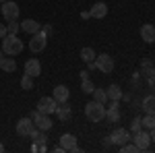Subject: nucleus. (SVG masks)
<instances>
[{
	"mask_svg": "<svg viewBox=\"0 0 155 153\" xmlns=\"http://www.w3.org/2000/svg\"><path fill=\"white\" fill-rule=\"evenodd\" d=\"M2 52L6 54V56H17V54H21L23 52V42L19 39V35H12V33H6V35L2 37Z\"/></svg>",
	"mask_w": 155,
	"mask_h": 153,
	"instance_id": "obj_1",
	"label": "nucleus"
},
{
	"mask_svg": "<svg viewBox=\"0 0 155 153\" xmlns=\"http://www.w3.org/2000/svg\"><path fill=\"white\" fill-rule=\"evenodd\" d=\"M85 116L89 122H101L106 118V104H99L95 99L85 104Z\"/></svg>",
	"mask_w": 155,
	"mask_h": 153,
	"instance_id": "obj_2",
	"label": "nucleus"
},
{
	"mask_svg": "<svg viewBox=\"0 0 155 153\" xmlns=\"http://www.w3.org/2000/svg\"><path fill=\"white\" fill-rule=\"evenodd\" d=\"M0 12H2V19H4V21H17L19 15H21V8H19L17 2L4 0V2L0 4Z\"/></svg>",
	"mask_w": 155,
	"mask_h": 153,
	"instance_id": "obj_3",
	"label": "nucleus"
},
{
	"mask_svg": "<svg viewBox=\"0 0 155 153\" xmlns=\"http://www.w3.org/2000/svg\"><path fill=\"white\" fill-rule=\"evenodd\" d=\"M46 46H48V35H46V33H41V31L33 33V35H31V39H29V50H31L33 54L44 52V50H46Z\"/></svg>",
	"mask_w": 155,
	"mask_h": 153,
	"instance_id": "obj_4",
	"label": "nucleus"
},
{
	"mask_svg": "<svg viewBox=\"0 0 155 153\" xmlns=\"http://www.w3.org/2000/svg\"><path fill=\"white\" fill-rule=\"evenodd\" d=\"M132 143L139 147V151H147L149 145H151V135H149V130L141 128L139 132H134V135H132Z\"/></svg>",
	"mask_w": 155,
	"mask_h": 153,
	"instance_id": "obj_5",
	"label": "nucleus"
},
{
	"mask_svg": "<svg viewBox=\"0 0 155 153\" xmlns=\"http://www.w3.org/2000/svg\"><path fill=\"white\" fill-rule=\"evenodd\" d=\"M95 66L99 68V72L110 75V72L114 71V58L110 54H99V56H95Z\"/></svg>",
	"mask_w": 155,
	"mask_h": 153,
	"instance_id": "obj_6",
	"label": "nucleus"
},
{
	"mask_svg": "<svg viewBox=\"0 0 155 153\" xmlns=\"http://www.w3.org/2000/svg\"><path fill=\"white\" fill-rule=\"evenodd\" d=\"M60 145H62V149H64V151L81 153V147L77 145V137L71 135V132H64V135L60 137Z\"/></svg>",
	"mask_w": 155,
	"mask_h": 153,
	"instance_id": "obj_7",
	"label": "nucleus"
},
{
	"mask_svg": "<svg viewBox=\"0 0 155 153\" xmlns=\"http://www.w3.org/2000/svg\"><path fill=\"white\" fill-rule=\"evenodd\" d=\"M56 108H58V101L54 97H41L37 101V110L41 114H56Z\"/></svg>",
	"mask_w": 155,
	"mask_h": 153,
	"instance_id": "obj_8",
	"label": "nucleus"
},
{
	"mask_svg": "<svg viewBox=\"0 0 155 153\" xmlns=\"http://www.w3.org/2000/svg\"><path fill=\"white\" fill-rule=\"evenodd\" d=\"M110 139H112V143H114L116 147H120V145L128 143L132 137H130V130H128V128H116L112 135H110Z\"/></svg>",
	"mask_w": 155,
	"mask_h": 153,
	"instance_id": "obj_9",
	"label": "nucleus"
},
{
	"mask_svg": "<svg viewBox=\"0 0 155 153\" xmlns=\"http://www.w3.org/2000/svg\"><path fill=\"white\" fill-rule=\"evenodd\" d=\"M33 120L31 118H21V120H17V135L19 137H29L31 135V130H33Z\"/></svg>",
	"mask_w": 155,
	"mask_h": 153,
	"instance_id": "obj_10",
	"label": "nucleus"
},
{
	"mask_svg": "<svg viewBox=\"0 0 155 153\" xmlns=\"http://www.w3.org/2000/svg\"><path fill=\"white\" fill-rule=\"evenodd\" d=\"M52 97H54L58 104H64V101H68V97H71V89H68L66 85H56Z\"/></svg>",
	"mask_w": 155,
	"mask_h": 153,
	"instance_id": "obj_11",
	"label": "nucleus"
},
{
	"mask_svg": "<svg viewBox=\"0 0 155 153\" xmlns=\"http://www.w3.org/2000/svg\"><path fill=\"white\" fill-rule=\"evenodd\" d=\"M25 72L31 75L33 79L39 77V75H41V62H39L37 58H29L27 62H25Z\"/></svg>",
	"mask_w": 155,
	"mask_h": 153,
	"instance_id": "obj_12",
	"label": "nucleus"
},
{
	"mask_svg": "<svg viewBox=\"0 0 155 153\" xmlns=\"http://www.w3.org/2000/svg\"><path fill=\"white\" fill-rule=\"evenodd\" d=\"M141 39L145 44H155V27L151 23H145L141 27Z\"/></svg>",
	"mask_w": 155,
	"mask_h": 153,
	"instance_id": "obj_13",
	"label": "nucleus"
},
{
	"mask_svg": "<svg viewBox=\"0 0 155 153\" xmlns=\"http://www.w3.org/2000/svg\"><path fill=\"white\" fill-rule=\"evenodd\" d=\"M39 29H41V23H37V21H33V19H25V21H21V31L29 33V35L37 33Z\"/></svg>",
	"mask_w": 155,
	"mask_h": 153,
	"instance_id": "obj_14",
	"label": "nucleus"
},
{
	"mask_svg": "<svg viewBox=\"0 0 155 153\" xmlns=\"http://www.w3.org/2000/svg\"><path fill=\"white\" fill-rule=\"evenodd\" d=\"M106 120H110V122H118L120 120L118 101H110V106H106Z\"/></svg>",
	"mask_w": 155,
	"mask_h": 153,
	"instance_id": "obj_15",
	"label": "nucleus"
},
{
	"mask_svg": "<svg viewBox=\"0 0 155 153\" xmlns=\"http://www.w3.org/2000/svg\"><path fill=\"white\" fill-rule=\"evenodd\" d=\"M33 124H35V128L39 130H52V120H50V114H39V116L33 120Z\"/></svg>",
	"mask_w": 155,
	"mask_h": 153,
	"instance_id": "obj_16",
	"label": "nucleus"
},
{
	"mask_svg": "<svg viewBox=\"0 0 155 153\" xmlns=\"http://www.w3.org/2000/svg\"><path fill=\"white\" fill-rule=\"evenodd\" d=\"M89 12H91L93 19H104V17L107 15V4L106 2H95V4L89 8Z\"/></svg>",
	"mask_w": 155,
	"mask_h": 153,
	"instance_id": "obj_17",
	"label": "nucleus"
},
{
	"mask_svg": "<svg viewBox=\"0 0 155 153\" xmlns=\"http://www.w3.org/2000/svg\"><path fill=\"white\" fill-rule=\"evenodd\" d=\"M56 116L60 118V122H66V120H71L72 110H71V106H68V101H64V104H58V108H56Z\"/></svg>",
	"mask_w": 155,
	"mask_h": 153,
	"instance_id": "obj_18",
	"label": "nucleus"
},
{
	"mask_svg": "<svg viewBox=\"0 0 155 153\" xmlns=\"http://www.w3.org/2000/svg\"><path fill=\"white\" fill-rule=\"evenodd\" d=\"M0 71L15 72V71H17V60L12 58V56H4V58H0Z\"/></svg>",
	"mask_w": 155,
	"mask_h": 153,
	"instance_id": "obj_19",
	"label": "nucleus"
},
{
	"mask_svg": "<svg viewBox=\"0 0 155 153\" xmlns=\"http://www.w3.org/2000/svg\"><path fill=\"white\" fill-rule=\"evenodd\" d=\"M106 93H107V101H120L122 99V89H120V85H110L106 89Z\"/></svg>",
	"mask_w": 155,
	"mask_h": 153,
	"instance_id": "obj_20",
	"label": "nucleus"
},
{
	"mask_svg": "<svg viewBox=\"0 0 155 153\" xmlns=\"http://www.w3.org/2000/svg\"><path fill=\"white\" fill-rule=\"evenodd\" d=\"M141 108L145 110V114H153L155 116V93L147 95L143 97V101H141Z\"/></svg>",
	"mask_w": 155,
	"mask_h": 153,
	"instance_id": "obj_21",
	"label": "nucleus"
},
{
	"mask_svg": "<svg viewBox=\"0 0 155 153\" xmlns=\"http://www.w3.org/2000/svg\"><path fill=\"white\" fill-rule=\"evenodd\" d=\"M95 50H93V48H83V50H81V60H83L85 64H89V62H93V60H95Z\"/></svg>",
	"mask_w": 155,
	"mask_h": 153,
	"instance_id": "obj_22",
	"label": "nucleus"
},
{
	"mask_svg": "<svg viewBox=\"0 0 155 153\" xmlns=\"http://www.w3.org/2000/svg\"><path fill=\"white\" fill-rule=\"evenodd\" d=\"M93 99H95V101H99V104H107V93H106V89H93Z\"/></svg>",
	"mask_w": 155,
	"mask_h": 153,
	"instance_id": "obj_23",
	"label": "nucleus"
},
{
	"mask_svg": "<svg viewBox=\"0 0 155 153\" xmlns=\"http://www.w3.org/2000/svg\"><path fill=\"white\" fill-rule=\"evenodd\" d=\"M141 122H143V128L145 130L155 128V116H153V114H145V116L141 118Z\"/></svg>",
	"mask_w": 155,
	"mask_h": 153,
	"instance_id": "obj_24",
	"label": "nucleus"
},
{
	"mask_svg": "<svg viewBox=\"0 0 155 153\" xmlns=\"http://www.w3.org/2000/svg\"><path fill=\"white\" fill-rule=\"evenodd\" d=\"M21 87H23L25 91H29V89H33V77L25 72L23 77H21Z\"/></svg>",
	"mask_w": 155,
	"mask_h": 153,
	"instance_id": "obj_25",
	"label": "nucleus"
},
{
	"mask_svg": "<svg viewBox=\"0 0 155 153\" xmlns=\"http://www.w3.org/2000/svg\"><path fill=\"white\" fill-rule=\"evenodd\" d=\"M145 81L149 83L151 87H155V66H149V68H145Z\"/></svg>",
	"mask_w": 155,
	"mask_h": 153,
	"instance_id": "obj_26",
	"label": "nucleus"
},
{
	"mask_svg": "<svg viewBox=\"0 0 155 153\" xmlns=\"http://www.w3.org/2000/svg\"><path fill=\"white\" fill-rule=\"evenodd\" d=\"M120 153H139V147L134 145V143H124V145H120L118 147Z\"/></svg>",
	"mask_w": 155,
	"mask_h": 153,
	"instance_id": "obj_27",
	"label": "nucleus"
},
{
	"mask_svg": "<svg viewBox=\"0 0 155 153\" xmlns=\"http://www.w3.org/2000/svg\"><path fill=\"white\" fill-rule=\"evenodd\" d=\"M6 31L12 33V35H17V33L21 31V23H17V21H6Z\"/></svg>",
	"mask_w": 155,
	"mask_h": 153,
	"instance_id": "obj_28",
	"label": "nucleus"
},
{
	"mask_svg": "<svg viewBox=\"0 0 155 153\" xmlns=\"http://www.w3.org/2000/svg\"><path fill=\"white\" fill-rule=\"evenodd\" d=\"M81 89H83V93H93V89H95V85H93V81L91 79H85V81H81Z\"/></svg>",
	"mask_w": 155,
	"mask_h": 153,
	"instance_id": "obj_29",
	"label": "nucleus"
},
{
	"mask_svg": "<svg viewBox=\"0 0 155 153\" xmlns=\"http://www.w3.org/2000/svg\"><path fill=\"white\" fill-rule=\"evenodd\" d=\"M141 128H143L141 116H134V118H132V122H130V130H132V135H134V132H139Z\"/></svg>",
	"mask_w": 155,
	"mask_h": 153,
	"instance_id": "obj_30",
	"label": "nucleus"
},
{
	"mask_svg": "<svg viewBox=\"0 0 155 153\" xmlns=\"http://www.w3.org/2000/svg\"><path fill=\"white\" fill-rule=\"evenodd\" d=\"M39 31H41V33H46V35H52V31H54V29H52V25H41V29H39Z\"/></svg>",
	"mask_w": 155,
	"mask_h": 153,
	"instance_id": "obj_31",
	"label": "nucleus"
},
{
	"mask_svg": "<svg viewBox=\"0 0 155 153\" xmlns=\"http://www.w3.org/2000/svg\"><path fill=\"white\" fill-rule=\"evenodd\" d=\"M149 66H153L151 58H143V60H141V68H143V71H145V68H149Z\"/></svg>",
	"mask_w": 155,
	"mask_h": 153,
	"instance_id": "obj_32",
	"label": "nucleus"
},
{
	"mask_svg": "<svg viewBox=\"0 0 155 153\" xmlns=\"http://www.w3.org/2000/svg\"><path fill=\"white\" fill-rule=\"evenodd\" d=\"M6 33H8V31H6V25H4V23H0V39L6 35Z\"/></svg>",
	"mask_w": 155,
	"mask_h": 153,
	"instance_id": "obj_33",
	"label": "nucleus"
},
{
	"mask_svg": "<svg viewBox=\"0 0 155 153\" xmlns=\"http://www.w3.org/2000/svg\"><path fill=\"white\" fill-rule=\"evenodd\" d=\"M81 19H91V12H89V11H83V12H81Z\"/></svg>",
	"mask_w": 155,
	"mask_h": 153,
	"instance_id": "obj_34",
	"label": "nucleus"
},
{
	"mask_svg": "<svg viewBox=\"0 0 155 153\" xmlns=\"http://www.w3.org/2000/svg\"><path fill=\"white\" fill-rule=\"evenodd\" d=\"M85 79H89V71H81V81H85Z\"/></svg>",
	"mask_w": 155,
	"mask_h": 153,
	"instance_id": "obj_35",
	"label": "nucleus"
},
{
	"mask_svg": "<svg viewBox=\"0 0 155 153\" xmlns=\"http://www.w3.org/2000/svg\"><path fill=\"white\" fill-rule=\"evenodd\" d=\"M52 151H54V153H64V149H62V145H56Z\"/></svg>",
	"mask_w": 155,
	"mask_h": 153,
	"instance_id": "obj_36",
	"label": "nucleus"
},
{
	"mask_svg": "<svg viewBox=\"0 0 155 153\" xmlns=\"http://www.w3.org/2000/svg\"><path fill=\"white\" fill-rule=\"evenodd\" d=\"M37 147H39V151H41V153L48 151V145H46V143H44V145H37Z\"/></svg>",
	"mask_w": 155,
	"mask_h": 153,
	"instance_id": "obj_37",
	"label": "nucleus"
},
{
	"mask_svg": "<svg viewBox=\"0 0 155 153\" xmlns=\"http://www.w3.org/2000/svg\"><path fill=\"white\" fill-rule=\"evenodd\" d=\"M87 66H89V71H95V68H97V66H95V60H93V62H89Z\"/></svg>",
	"mask_w": 155,
	"mask_h": 153,
	"instance_id": "obj_38",
	"label": "nucleus"
},
{
	"mask_svg": "<svg viewBox=\"0 0 155 153\" xmlns=\"http://www.w3.org/2000/svg\"><path fill=\"white\" fill-rule=\"evenodd\" d=\"M149 135H151V141L155 143V128H151V130H149Z\"/></svg>",
	"mask_w": 155,
	"mask_h": 153,
	"instance_id": "obj_39",
	"label": "nucleus"
},
{
	"mask_svg": "<svg viewBox=\"0 0 155 153\" xmlns=\"http://www.w3.org/2000/svg\"><path fill=\"white\" fill-rule=\"evenodd\" d=\"M2 151H4V145H2V143H0V153H2Z\"/></svg>",
	"mask_w": 155,
	"mask_h": 153,
	"instance_id": "obj_40",
	"label": "nucleus"
},
{
	"mask_svg": "<svg viewBox=\"0 0 155 153\" xmlns=\"http://www.w3.org/2000/svg\"><path fill=\"white\" fill-rule=\"evenodd\" d=\"M2 54H4V52H2V48H0V56H2Z\"/></svg>",
	"mask_w": 155,
	"mask_h": 153,
	"instance_id": "obj_41",
	"label": "nucleus"
},
{
	"mask_svg": "<svg viewBox=\"0 0 155 153\" xmlns=\"http://www.w3.org/2000/svg\"><path fill=\"white\" fill-rule=\"evenodd\" d=\"M2 2H4V0H0V4H2Z\"/></svg>",
	"mask_w": 155,
	"mask_h": 153,
	"instance_id": "obj_42",
	"label": "nucleus"
}]
</instances>
